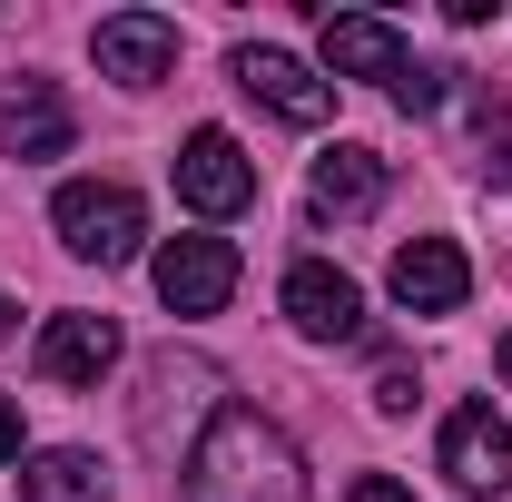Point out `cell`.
Here are the masks:
<instances>
[{"instance_id": "obj_1", "label": "cell", "mask_w": 512, "mask_h": 502, "mask_svg": "<svg viewBox=\"0 0 512 502\" xmlns=\"http://www.w3.org/2000/svg\"><path fill=\"white\" fill-rule=\"evenodd\" d=\"M178 493L188 502H306V453L256 404H217L207 434L188 443V463H178Z\"/></svg>"}, {"instance_id": "obj_2", "label": "cell", "mask_w": 512, "mask_h": 502, "mask_svg": "<svg viewBox=\"0 0 512 502\" xmlns=\"http://www.w3.org/2000/svg\"><path fill=\"white\" fill-rule=\"evenodd\" d=\"M50 227H60V247L89 256V266H128V256L148 247V207H138V188H119V178H69V188L50 197Z\"/></svg>"}, {"instance_id": "obj_3", "label": "cell", "mask_w": 512, "mask_h": 502, "mask_svg": "<svg viewBox=\"0 0 512 502\" xmlns=\"http://www.w3.org/2000/svg\"><path fill=\"white\" fill-rule=\"evenodd\" d=\"M178 207H197L207 227L256 207V158L227 138V128H188V148H178Z\"/></svg>"}, {"instance_id": "obj_4", "label": "cell", "mask_w": 512, "mask_h": 502, "mask_svg": "<svg viewBox=\"0 0 512 502\" xmlns=\"http://www.w3.org/2000/svg\"><path fill=\"white\" fill-rule=\"evenodd\" d=\"M434 463H444L453 493H473V502L512 493V424L493 414V404H453V414H444V443H434Z\"/></svg>"}, {"instance_id": "obj_5", "label": "cell", "mask_w": 512, "mask_h": 502, "mask_svg": "<svg viewBox=\"0 0 512 502\" xmlns=\"http://www.w3.org/2000/svg\"><path fill=\"white\" fill-rule=\"evenodd\" d=\"M148 276H158V306L168 315H217L237 296V247L227 237H168L148 256Z\"/></svg>"}, {"instance_id": "obj_6", "label": "cell", "mask_w": 512, "mask_h": 502, "mask_svg": "<svg viewBox=\"0 0 512 502\" xmlns=\"http://www.w3.org/2000/svg\"><path fill=\"white\" fill-rule=\"evenodd\" d=\"M227 69H237V89H247L256 109H276L286 128H325V109H335V79H316L296 50H266V40H247Z\"/></svg>"}, {"instance_id": "obj_7", "label": "cell", "mask_w": 512, "mask_h": 502, "mask_svg": "<svg viewBox=\"0 0 512 502\" xmlns=\"http://www.w3.org/2000/svg\"><path fill=\"white\" fill-rule=\"evenodd\" d=\"M89 60H99V79H119V89H158V79L178 69V20H158V10H109V20L89 30Z\"/></svg>"}, {"instance_id": "obj_8", "label": "cell", "mask_w": 512, "mask_h": 502, "mask_svg": "<svg viewBox=\"0 0 512 502\" xmlns=\"http://www.w3.org/2000/svg\"><path fill=\"white\" fill-rule=\"evenodd\" d=\"M286 325H296L306 345H355V335H365V296H355V276L325 266V256H296V266H286Z\"/></svg>"}, {"instance_id": "obj_9", "label": "cell", "mask_w": 512, "mask_h": 502, "mask_svg": "<svg viewBox=\"0 0 512 502\" xmlns=\"http://www.w3.org/2000/svg\"><path fill=\"white\" fill-rule=\"evenodd\" d=\"M463 296H473V256L453 247V237L394 247V306H404V315H453Z\"/></svg>"}, {"instance_id": "obj_10", "label": "cell", "mask_w": 512, "mask_h": 502, "mask_svg": "<svg viewBox=\"0 0 512 502\" xmlns=\"http://www.w3.org/2000/svg\"><path fill=\"white\" fill-rule=\"evenodd\" d=\"M404 60H414V50H404L394 20H375V10H325V69H335V79H384V89H394Z\"/></svg>"}, {"instance_id": "obj_11", "label": "cell", "mask_w": 512, "mask_h": 502, "mask_svg": "<svg viewBox=\"0 0 512 502\" xmlns=\"http://www.w3.org/2000/svg\"><path fill=\"white\" fill-rule=\"evenodd\" d=\"M69 138H79V119H69V99L50 79H10L0 89V148L10 158H69Z\"/></svg>"}, {"instance_id": "obj_12", "label": "cell", "mask_w": 512, "mask_h": 502, "mask_svg": "<svg viewBox=\"0 0 512 502\" xmlns=\"http://www.w3.org/2000/svg\"><path fill=\"white\" fill-rule=\"evenodd\" d=\"M109 365H119V325H109V315L60 306L50 325H40V375L50 384H99Z\"/></svg>"}, {"instance_id": "obj_13", "label": "cell", "mask_w": 512, "mask_h": 502, "mask_svg": "<svg viewBox=\"0 0 512 502\" xmlns=\"http://www.w3.org/2000/svg\"><path fill=\"white\" fill-rule=\"evenodd\" d=\"M306 207L316 217H375L384 207V158L375 148H325L316 178H306Z\"/></svg>"}, {"instance_id": "obj_14", "label": "cell", "mask_w": 512, "mask_h": 502, "mask_svg": "<svg viewBox=\"0 0 512 502\" xmlns=\"http://www.w3.org/2000/svg\"><path fill=\"white\" fill-rule=\"evenodd\" d=\"M20 502H109V473H99V453L50 443V453L20 463Z\"/></svg>"}, {"instance_id": "obj_15", "label": "cell", "mask_w": 512, "mask_h": 502, "mask_svg": "<svg viewBox=\"0 0 512 502\" xmlns=\"http://www.w3.org/2000/svg\"><path fill=\"white\" fill-rule=\"evenodd\" d=\"M444 79H453V69L404 60V79H394V109H414V119H424V109H444Z\"/></svg>"}, {"instance_id": "obj_16", "label": "cell", "mask_w": 512, "mask_h": 502, "mask_svg": "<svg viewBox=\"0 0 512 502\" xmlns=\"http://www.w3.org/2000/svg\"><path fill=\"white\" fill-rule=\"evenodd\" d=\"M414 404H424L414 375H404V365H384V375H375V414H414Z\"/></svg>"}, {"instance_id": "obj_17", "label": "cell", "mask_w": 512, "mask_h": 502, "mask_svg": "<svg viewBox=\"0 0 512 502\" xmlns=\"http://www.w3.org/2000/svg\"><path fill=\"white\" fill-rule=\"evenodd\" d=\"M345 502H414V493H404L394 473H355V483H345Z\"/></svg>"}, {"instance_id": "obj_18", "label": "cell", "mask_w": 512, "mask_h": 502, "mask_svg": "<svg viewBox=\"0 0 512 502\" xmlns=\"http://www.w3.org/2000/svg\"><path fill=\"white\" fill-rule=\"evenodd\" d=\"M0 463H20V394H0Z\"/></svg>"}, {"instance_id": "obj_19", "label": "cell", "mask_w": 512, "mask_h": 502, "mask_svg": "<svg viewBox=\"0 0 512 502\" xmlns=\"http://www.w3.org/2000/svg\"><path fill=\"white\" fill-rule=\"evenodd\" d=\"M493 365H503V384H512V335H503V345H493Z\"/></svg>"}, {"instance_id": "obj_20", "label": "cell", "mask_w": 512, "mask_h": 502, "mask_svg": "<svg viewBox=\"0 0 512 502\" xmlns=\"http://www.w3.org/2000/svg\"><path fill=\"white\" fill-rule=\"evenodd\" d=\"M0 335H10V296H0Z\"/></svg>"}]
</instances>
